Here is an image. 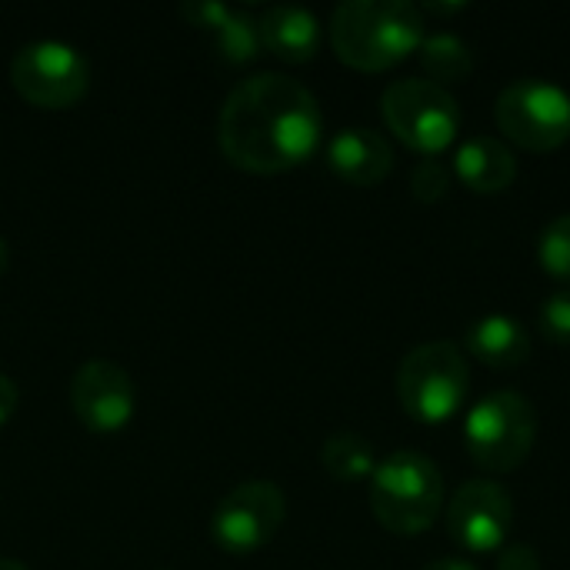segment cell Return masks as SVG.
<instances>
[{"label": "cell", "mask_w": 570, "mask_h": 570, "mask_svg": "<svg viewBox=\"0 0 570 570\" xmlns=\"http://www.w3.org/2000/svg\"><path fill=\"white\" fill-rule=\"evenodd\" d=\"M324 114L317 97L294 77L261 70L240 80L217 120L224 157L250 174H281L301 167L321 147Z\"/></svg>", "instance_id": "1"}, {"label": "cell", "mask_w": 570, "mask_h": 570, "mask_svg": "<svg viewBox=\"0 0 570 570\" xmlns=\"http://www.w3.org/2000/svg\"><path fill=\"white\" fill-rule=\"evenodd\" d=\"M424 27L411 0H344L331 17V43L347 67L387 70L421 47Z\"/></svg>", "instance_id": "2"}, {"label": "cell", "mask_w": 570, "mask_h": 570, "mask_svg": "<svg viewBox=\"0 0 570 570\" xmlns=\"http://www.w3.org/2000/svg\"><path fill=\"white\" fill-rule=\"evenodd\" d=\"M374 518L401 538L424 534L444 508L441 468L421 451H394L371 474Z\"/></svg>", "instance_id": "3"}, {"label": "cell", "mask_w": 570, "mask_h": 570, "mask_svg": "<svg viewBox=\"0 0 570 570\" xmlns=\"http://www.w3.org/2000/svg\"><path fill=\"white\" fill-rule=\"evenodd\" d=\"M471 391L468 357L454 341H428L407 351L397 367L401 407L421 424L451 421Z\"/></svg>", "instance_id": "4"}, {"label": "cell", "mask_w": 570, "mask_h": 570, "mask_svg": "<svg viewBox=\"0 0 570 570\" xmlns=\"http://www.w3.org/2000/svg\"><path fill=\"white\" fill-rule=\"evenodd\" d=\"M538 441V411L521 391H491L464 417V444L478 468L518 471Z\"/></svg>", "instance_id": "5"}, {"label": "cell", "mask_w": 570, "mask_h": 570, "mask_svg": "<svg viewBox=\"0 0 570 570\" xmlns=\"http://www.w3.org/2000/svg\"><path fill=\"white\" fill-rule=\"evenodd\" d=\"M381 114L391 134L407 147L421 150L424 157H434L444 147H451L461 130L458 97L428 77L394 80L381 94Z\"/></svg>", "instance_id": "6"}, {"label": "cell", "mask_w": 570, "mask_h": 570, "mask_svg": "<svg viewBox=\"0 0 570 570\" xmlns=\"http://www.w3.org/2000/svg\"><path fill=\"white\" fill-rule=\"evenodd\" d=\"M494 120L524 150H558L570 137V94L554 80L521 77L498 94Z\"/></svg>", "instance_id": "7"}, {"label": "cell", "mask_w": 570, "mask_h": 570, "mask_svg": "<svg viewBox=\"0 0 570 570\" xmlns=\"http://www.w3.org/2000/svg\"><path fill=\"white\" fill-rule=\"evenodd\" d=\"M10 80L27 104L40 110H63L87 94L90 63L83 50H77L73 43L57 37H40L13 53Z\"/></svg>", "instance_id": "8"}, {"label": "cell", "mask_w": 570, "mask_h": 570, "mask_svg": "<svg viewBox=\"0 0 570 570\" xmlns=\"http://www.w3.org/2000/svg\"><path fill=\"white\" fill-rule=\"evenodd\" d=\"M287 518V498L274 481L230 488L210 514V541L227 554H250L274 541Z\"/></svg>", "instance_id": "9"}, {"label": "cell", "mask_w": 570, "mask_h": 570, "mask_svg": "<svg viewBox=\"0 0 570 570\" xmlns=\"http://www.w3.org/2000/svg\"><path fill=\"white\" fill-rule=\"evenodd\" d=\"M70 407L77 421L94 434H117L137 414L134 377L114 361H87L73 371Z\"/></svg>", "instance_id": "10"}, {"label": "cell", "mask_w": 570, "mask_h": 570, "mask_svg": "<svg viewBox=\"0 0 570 570\" xmlns=\"http://www.w3.org/2000/svg\"><path fill=\"white\" fill-rule=\"evenodd\" d=\"M514 524V501L498 481H468L448 504V531L454 544L474 554L501 548Z\"/></svg>", "instance_id": "11"}, {"label": "cell", "mask_w": 570, "mask_h": 570, "mask_svg": "<svg viewBox=\"0 0 570 570\" xmlns=\"http://www.w3.org/2000/svg\"><path fill=\"white\" fill-rule=\"evenodd\" d=\"M327 164L341 180L374 187L394 170V147L374 127H344L327 144Z\"/></svg>", "instance_id": "12"}, {"label": "cell", "mask_w": 570, "mask_h": 570, "mask_svg": "<svg viewBox=\"0 0 570 570\" xmlns=\"http://www.w3.org/2000/svg\"><path fill=\"white\" fill-rule=\"evenodd\" d=\"M261 47L287 63H307L321 47V20L297 3H271L257 17Z\"/></svg>", "instance_id": "13"}, {"label": "cell", "mask_w": 570, "mask_h": 570, "mask_svg": "<svg viewBox=\"0 0 570 570\" xmlns=\"http://www.w3.org/2000/svg\"><path fill=\"white\" fill-rule=\"evenodd\" d=\"M464 347L481 364L511 371L531 357V334L511 314H484L464 331Z\"/></svg>", "instance_id": "14"}, {"label": "cell", "mask_w": 570, "mask_h": 570, "mask_svg": "<svg viewBox=\"0 0 570 570\" xmlns=\"http://www.w3.org/2000/svg\"><path fill=\"white\" fill-rule=\"evenodd\" d=\"M454 174L478 194H501L518 177V157L498 137H468L458 144Z\"/></svg>", "instance_id": "15"}, {"label": "cell", "mask_w": 570, "mask_h": 570, "mask_svg": "<svg viewBox=\"0 0 570 570\" xmlns=\"http://www.w3.org/2000/svg\"><path fill=\"white\" fill-rule=\"evenodd\" d=\"M321 464L334 481L354 484V481H367L374 474L377 454H374V444L367 438H361L354 431H337L324 441Z\"/></svg>", "instance_id": "16"}, {"label": "cell", "mask_w": 570, "mask_h": 570, "mask_svg": "<svg viewBox=\"0 0 570 570\" xmlns=\"http://www.w3.org/2000/svg\"><path fill=\"white\" fill-rule=\"evenodd\" d=\"M421 63L424 70L431 73L434 83H458V80H468L474 73V50L468 40H461L458 33H424L421 40Z\"/></svg>", "instance_id": "17"}, {"label": "cell", "mask_w": 570, "mask_h": 570, "mask_svg": "<svg viewBox=\"0 0 570 570\" xmlns=\"http://www.w3.org/2000/svg\"><path fill=\"white\" fill-rule=\"evenodd\" d=\"M214 37V50L220 60L227 63H247L257 57L261 50V33H257V20L247 13V10H237L230 7L227 17L210 30Z\"/></svg>", "instance_id": "18"}, {"label": "cell", "mask_w": 570, "mask_h": 570, "mask_svg": "<svg viewBox=\"0 0 570 570\" xmlns=\"http://www.w3.org/2000/svg\"><path fill=\"white\" fill-rule=\"evenodd\" d=\"M538 261L541 267L558 277V281H570V214H558L538 240Z\"/></svg>", "instance_id": "19"}, {"label": "cell", "mask_w": 570, "mask_h": 570, "mask_svg": "<svg viewBox=\"0 0 570 570\" xmlns=\"http://www.w3.org/2000/svg\"><path fill=\"white\" fill-rule=\"evenodd\" d=\"M448 187H451V170L444 167V160L424 157V160L414 164V170H411V194L417 200L434 204V200H441L448 194Z\"/></svg>", "instance_id": "20"}, {"label": "cell", "mask_w": 570, "mask_h": 570, "mask_svg": "<svg viewBox=\"0 0 570 570\" xmlns=\"http://www.w3.org/2000/svg\"><path fill=\"white\" fill-rule=\"evenodd\" d=\"M538 321H541V334L554 347H570V291H554L551 297H544Z\"/></svg>", "instance_id": "21"}, {"label": "cell", "mask_w": 570, "mask_h": 570, "mask_svg": "<svg viewBox=\"0 0 570 570\" xmlns=\"http://www.w3.org/2000/svg\"><path fill=\"white\" fill-rule=\"evenodd\" d=\"M227 10H230V3H224V0H190L180 7V17L200 30H214L227 17Z\"/></svg>", "instance_id": "22"}, {"label": "cell", "mask_w": 570, "mask_h": 570, "mask_svg": "<svg viewBox=\"0 0 570 570\" xmlns=\"http://www.w3.org/2000/svg\"><path fill=\"white\" fill-rule=\"evenodd\" d=\"M498 570H541V554L531 544H511L501 551Z\"/></svg>", "instance_id": "23"}, {"label": "cell", "mask_w": 570, "mask_h": 570, "mask_svg": "<svg viewBox=\"0 0 570 570\" xmlns=\"http://www.w3.org/2000/svg\"><path fill=\"white\" fill-rule=\"evenodd\" d=\"M17 401H20V391H17V384L7 377V374H0V428L13 417V411H17Z\"/></svg>", "instance_id": "24"}, {"label": "cell", "mask_w": 570, "mask_h": 570, "mask_svg": "<svg viewBox=\"0 0 570 570\" xmlns=\"http://www.w3.org/2000/svg\"><path fill=\"white\" fill-rule=\"evenodd\" d=\"M421 570H478L471 561H464V558H438V561H431V564H424Z\"/></svg>", "instance_id": "25"}, {"label": "cell", "mask_w": 570, "mask_h": 570, "mask_svg": "<svg viewBox=\"0 0 570 570\" xmlns=\"http://www.w3.org/2000/svg\"><path fill=\"white\" fill-rule=\"evenodd\" d=\"M421 10L424 13H461V10H468V3H424Z\"/></svg>", "instance_id": "26"}, {"label": "cell", "mask_w": 570, "mask_h": 570, "mask_svg": "<svg viewBox=\"0 0 570 570\" xmlns=\"http://www.w3.org/2000/svg\"><path fill=\"white\" fill-rule=\"evenodd\" d=\"M7 264H10V250H7V240L0 237V277L7 274Z\"/></svg>", "instance_id": "27"}, {"label": "cell", "mask_w": 570, "mask_h": 570, "mask_svg": "<svg viewBox=\"0 0 570 570\" xmlns=\"http://www.w3.org/2000/svg\"><path fill=\"white\" fill-rule=\"evenodd\" d=\"M0 570H30L27 564H20L17 558H0Z\"/></svg>", "instance_id": "28"}]
</instances>
